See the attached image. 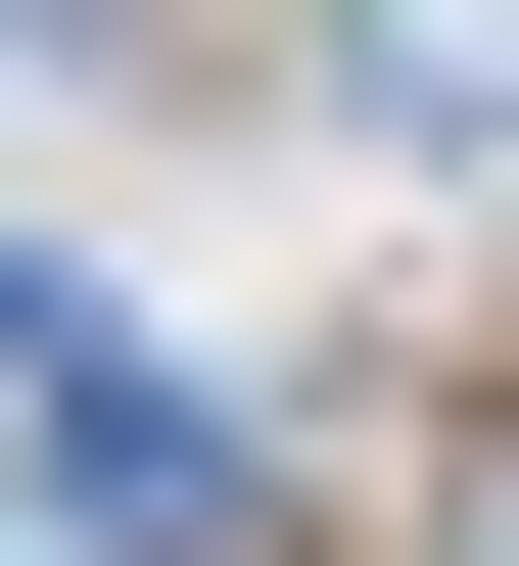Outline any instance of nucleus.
I'll return each mask as SVG.
<instances>
[{"label":"nucleus","mask_w":519,"mask_h":566,"mask_svg":"<svg viewBox=\"0 0 519 566\" xmlns=\"http://www.w3.org/2000/svg\"><path fill=\"white\" fill-rule=\"evenodd\" d=\"M331 95L378 142H519V0H331Z\"/></svg>","instance_id":"nucleus-1"}]
</instances>
